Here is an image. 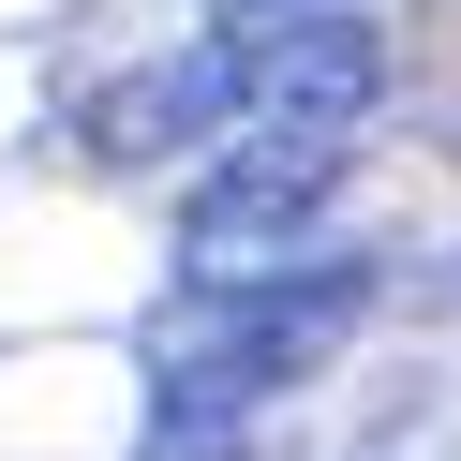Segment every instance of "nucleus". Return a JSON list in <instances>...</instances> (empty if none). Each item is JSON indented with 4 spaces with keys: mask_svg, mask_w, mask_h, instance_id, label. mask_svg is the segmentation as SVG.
Listing matches in <instances>:
<instances>
[{
    "mask_svg": "<svg viewBox=\"0 0 461 461\" xmlns=\"http://www.w3.org/2000/svg\"><path fill=\"white\" fill-rule=\"evenodd\" d=\"M223 120H239V45H164V60L120 75V90H90V164L223 149Z\"/></svg>",
    "mask_w": 461,
    "mask_h": 461,
    "instance_id": "obj_3",
    "label": "nucleus"
},
{
    "mask_svg": "<svg viewBox=\"0 0 461 461\" xmlns=\"http://www.w3.org/2000/svg\"><path fill=\"white\" fill-rule=\"evenodd\" d=\"M328 179H342V149L312 120H268L253 149H223L209 179L179 194V268L194 283H268V268H298V223L328 209Z\"/></svg>",
    "mask_w": 461,
    "mask_h": 461,
    "instance_id": "obj_1",
    "label": "nucleus"
},
{
    "mask_svg": "<svg viewBox=\"0 0 461 461\" xmlns=\"http://www.w3.org/2000/svg\"><path fill=\"white\" fill-rule=\"evenodd\" d=\"M223 15H283V0H223Z\"/></svg>",
    "mask_w": 461,
    "mask_h": 461,
    "instance_id": "obj_4",
    "label": "nucleus"
},
{
    "mask_svg": "<svg viewBox=\"0 0 461 461\" xmlns=\"http://www.w3.org/2000/svg\"><path fill=\"white\" fill-rule=\"evenodd\" d=\"M372 90H387V31L342 15V0H283L268 31L239 45V120H312V134H342Z\"/></svg>",
    "mask_w": 461,
    "mask_h": 461,
    "instance_id": "obj_2",
    "label": "nucleus"
}]
</instances>
